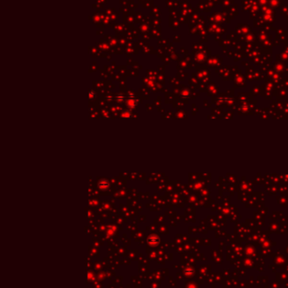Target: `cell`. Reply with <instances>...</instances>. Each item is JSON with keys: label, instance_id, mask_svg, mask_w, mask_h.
<instances>
[{"label": "cell", "instance_id": "cell-2", "mask_svg": "<svg viewBox=\"0 0 288 288\" xmlns=\"http://www.w3.org/2000/svg\"><path fill=\"white\" fill-rule=\"evenodd\" d=\"M127 105L128 107H130V108L135 107L136 105V99H134L133 97H129L128 100L127 101Z\"/></svg>", "mask_w": 288, "mask_h": 288}, {"label": "cell", "instance_id": "cell-3", "mask_svg": "<svg viewBox=\"0 0 288 288\" xmlns=\"http://www.w3.org/2000/svg\"><path fill=\"white\" fill-rule=\"evenodd\" d=\"M95 96H96V93L95 90H90V91H89V93H88V98H89L90 99H94L95 98Z\"/></svg>", "mask_w": 288, "mask_h": 288}, {"label": "cell", "instance_id": "cell-1", "mask_svg": "<svg viewBox=\"0 0 288 288\" xmlns=\"http://www.w3.org/2000/svg\"><path fill=\"white\" fill-rule=\"evenodd\" d=\"M98 186H99V188L100 190H102V191H106V190H108V189L110 188V183H109V181H108L107 179H101V180L99 182Z\"/></svg>", "mask_w": 288, "mask_h": 288}, {"label": "cell", "instance_id": "cell-5", "mask_svg": "<svg viewBox=\"0 0 288 288\" xmlns=\"http://www.w3.org/2000/svg\"><path fill=\"white\" fill-rule=\"evenodd\" d=\"M131 116V113L129 111H126L125 113H123V117L124 118H130Z\"/></svg>", "mask_w": 288, "mask_h": 288}, {"label": "cell", "instance_id": "cell-4", "mask_svg": "<svg viewBox=\"0 0 288 288\" xmlns=\"http://www.w3.org/2000/svg\"><path fill=\"white\" fill-rule=\"evenodd\" d=\"M124 100V96H122L121 95H119L116 96V101L119 102V103H121L122 101Z\"/></svg>", "mask_w": 288, "mask_h": 288}]
</instances>
